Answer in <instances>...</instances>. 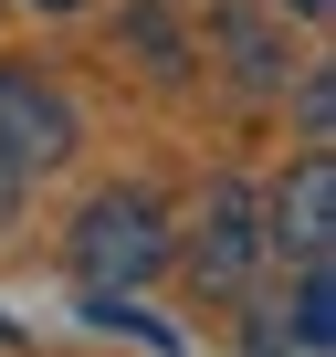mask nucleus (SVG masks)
I'll list each match as a JSON object with an SVG mask.
<instances>
[{
	"label": "nucleus",
	"mask_w": 336,
	"mask_h": 357,
	"mask_svg": "<svg viewBox=\"0 0 336 357\" xmlns=\"http://www.w3.org/2000/svg\"><path fill=\"white\" fill-rule=\"evenodd\" d=\"M63 158H74V105H63L43 74L0 63V221H11V211L32 200V178L63 168Z\"/></svg>",
	"instance_id": "f257e3e1"
},
{
	"label": "nucleus",
	"mask_w": 336,
	"mask_h": 357,
	"mask_svg": "<svg viewBox=\"0 0 336 357\" xmlns=\"http://www.w3.org/2000/svg\"><path fill=\"white\" fill-rule=\"evenodd\" d=\"M168 263V211L147 190H95L74 221V284H147Z\"/></svg>",
	"instance_id": "f03ea898"
},
{
	"label": "nucleus",
	"mask_w": 336,
	"mask_h": 357,
	"mask_svg": "<svg viewBox=\"0 0 336 357\" xmlns=\"http://www.w3.org/2000/svg\"><path fill=\"white\" fill-rule=\"evenodd\" d=\"M168 252L190 263L200 294H242V284L263 273V190H252V178H211L190 242H168Z\"/></svg>",
	"instance_id": "7ed1b4c3"
},
{
	"label": "nucleus",
	"mask_w": 336,
	"mask_h": 357,
	"mask_svg": "<svg viewBox=\"0 0 336 357\" xmlns=\"http://www.w3.org/2000/svg\"><path fill=\"white\" fill-rule=\"evenodd\" d=\"M263 252H284L294 273L305 263H336V147L326 137L284 168V190L263 200Z\"/></svg>",
	"instance_id": "20e7f679"
},
{
	"label": "nucleus",
	"mask_w": 336,
	"mask_h": 357,
	"mask_svg": "<svg viewBox=\"0 0 336 357\" xmlns=\"http://www.w3.org/2000/svg\"><path fill=\"white\" fill-rule=\"evenodd\" d=\"M211 32H221V53H231V74H242L252 95H284V74H294V63H284V32H273L263 11H221Z\"/></svg>",
	"instance_id": "39448f33"
},
{
	"label": "nucleus",
	"mask_w": 336,
	"mask_h": 357,
	"mask_svg": "<svg viewBox=\"0 0 336 357\" xmlns=\"http://www.w3.org/2000/svg\"><path fill=\"white\" fill-rule=\"evenodd\" d=\"M84 326H105V336H137V347H179V326H158L147 305H137V284H84Z\"/></svg>",
	"instance_id": "423d86ee"
},
{
	"label": "nucleus",
	"mask_w": 336,
	"mask_h": 357,
	"mask_svg": "<svg viewBox=\"0 0 336 357\" xmlns=\"http://www.w3.org/2000/svg\"><path fill=\"white\" fill-rule=\"evenodd\" d=\"M273 336H294L305 357H326V347H336V273H326V263H305V284H294V315H273Z\"/></svg>",
	"instance_id": "0eeeda50"
},
{
	"label": "nucleus",
	"mask_w": 336,
	"mask_h": 357,
	"mask_svg": "<svg viewBox=\"0 0 336 357\" xmlns=\"http://www.w3.org/2000/svg\"><path fill=\"white\" fill-rule=\"evenodd\" d=\"M126 32H137V53H158V74H179V63H190V43H179V22H168V11H147V0L126 11Z\"/></svg>",
	"instance_id": "6e6552de"
},
{
	"label": "nucleus",
	"mask_w": 336,
	"mask_h": 357,
	"mask_svg": "<svg viewBox=\"0 0 336 357\" xmlns=\"http://www.w3.org/2000/svg\"><path fill=\"white\" fill-rule=\"evenodd\" d=\"M294 116H305V137H336V74H305Z\"/></svg>",
	"instance_id": "1a4fd4ad"
},
{
	"label": "nucleus",
	"mask_w": 336,
	"mask_h": 357,
	"mask_svg": "<svg viewBox=\"0 0 336 357\" xmlns=\"http://www.w3.org/2000/svg\"><path fill=\"white\" fill-rule=\"evenodd\" d=\"M284 11H305V22H326V11H336V0H284Z\"/></svg>",
	"instance_id": "9d476101"
},
{
	"label": "nucleus",
	"mask_w": 336,
	"mask_h": 357,
	"mask_svg": "<svg viewBox=\"0 0 336 357\" xmlns=\"http://www.w3.org/2000/svg\"><path fill=\"white\" fill-rule=\"evenodd\" d=\"M32 11H84V0H32Z\"/></svg>",
	"instance_id": "9b49d317"
},
{
	"label": "nucleus",
	"mask_w": 336,
	"mask_h": 357,
	"mask_svg": "<svg viewBox=\"0 0 336 357\" xmlns=\"http://www.w3.org/2000/svg\"><path fill=\"white\" fill-rule=\"evenodd\" d=\"M0 347H22V326H11V315H0Z\"/></svg>",
	"instance_id": "f8f14e48"
}]
</instances>
